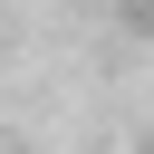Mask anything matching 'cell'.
I'll return each mask as SVG.
<instances>
[{"mask_svg":"<svg viewBox=\"0 0 154 154\" xmlns=\"http://www.w3.org/2000/svg\"><path fill=\"white\" fill-rule=\"evenodd\" d=\"M144 10H154V0H144Z\"/></svg>","mask_w":154,"mask_h":154,"instance_id":"obj_1","label":"cell"}]
</instances>
